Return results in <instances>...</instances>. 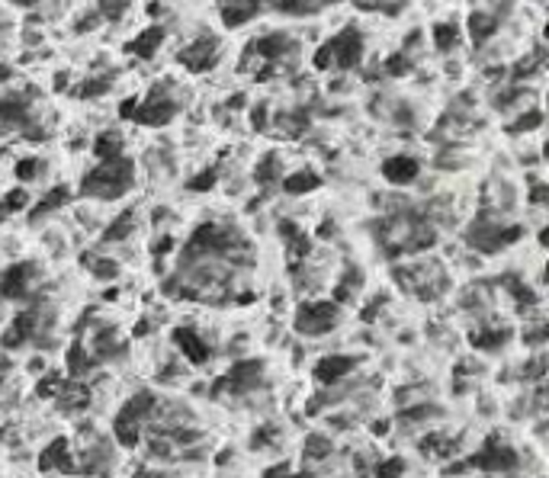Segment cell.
Segmentation results:
<instances>
[{"instance_id":"1","label":"cell","mask_w":549,"mask_h":478,"mask_svg":"<svg viewBox=\"0 0 549 478\" xmlns=\"http://www.w3.org/2000/svg\"><path fill=\"white\" fill-rule=\"evenodd\" d=\"M135 180V167L129 158L116 154V158H106L100 167H93L81 183V193L83 196H93V199H116L122 196L125 190L132 187Z\"/></svg>"},{"instance_id":"2","label":"cell","mask_w":549,"mask_h":478,"mask_svg":"<svg viewBox=\"0 0 549 478\" xmlns=\"http://www.w3.org/2000/svg\"><path fill=\"white\" fill-rule=\"evenodd\" d=\"M334 325H337V305H334V302H308V305H302L299 315H296V331L308 334V337L328 334Z\"/></svg>"},{"instance_id":"3","label":"cell","mask_w":549,"mask_h":478,"mask_svg":"<svg viewBox=\"0 0 549 478\" xmlns=\"http://www.w3.org/2000/svg\"><path fill=\"white\" fill-rule=\"evenodd\" d=\"M174 116H177V103L171 97H164L161 87L141 106H135V112H132V119H135V122H141V125H164V122H171Z\"/></svg>"},{"instance_id":"4","label":"cell","mask_w":549,"mask_h":478,"mask_svg":"<svg viewBox=\"0 0 549 478\" xmlns=\"http://www.w3.org/2000/svg\"><path fill=\"white\" fill-rule=\"evenodd\" d=\"M469 465H479V469H485V472H511L517 465V456H514V450L501 446L498 440H488V446L479 456L469 459Z\"/></svg>"},{"instance_id":"5","label":"cell","mask_w":549,"mask_h":478,"mask_svg":"<svg viewBox=\"0 0 549 478\" xmlns=\"http://www.w3.org/2000/svg\"><path fill=\"white\" fill-rule=\"evenodd\" d=\"M216 52H219V39L206 35V39H196L187 52L180 55V62L187 64L190 71H209L216 64Z\"/></svg>"},{"instance_id":"6","label":"cell","mask_w":549,"mask_h":478,"mask_svg":"<svg viewBox=\"0 0 549 478\" xmlns=\"http://www.w3.org/2000/svg\"><path fill=\"white\" fill-rule=\"evenodd\" d=\"M331 55H334V62L341 64V68H354V64L360 62V55H363V39H360V33H357V29H347V33H341L337 39L331 42Z\"/></svg>"},{"instance_id":"7","label":"cell","mask_w":549,"mask_h":478,"mask_svg":"<svg viewBox=\"0 0 549 478\" xmlns=\"http://www.w3.org/2000/svg\"><path fill=\"white\" fill-rule=\"evenodd\" d=\"M35 279V267L33 264H16L10 267L7 273H4V279H0V292L7 298H23L29 292V286H33Z\"/></svg>"},{"instance_id":"8","label":"cell","mask_w":549,"mask_h":478,"mask_svg":"<svg viewBox=\"0 0 549 478\" xmlns=\"http://www.w3.org/2000/svg\"><path fill=\"white\" fill-rule=\"evenodd\" d=\"M260 382V363L258 360H244L238 363L235 369H231L229 375L222 379V385L219 388H231V392H248V388H254Z\"/></svg>"},{"instance_id":"9","label":"cell","mask_w":549,"mask_h":478,"mask_svg":"<svg viewBox=\"0 0 549 478\" xmlns=\"http://www.w3.org/2000/svg\"><path fill=\"white\" fill-rule=\"evenodd\" d=\"M354 366H357L354 356H325V360H318V366H315V379H318L321 385H334V382H341Z\"/></svg>"},{"instance_id":"10","label":"cell","mask_w":549,"mask_h":478,"mask_svg":"<svg viewBox=\"0 0 549 478\" xmlns=\"http://www.w3.org/2000/svg\"><path fill=\"white\" fill-rule=\"evenodd\" d=\"M383 173L389 183H411L421 173V164L415 158H408V154H395V158H389L383 164Z\"/></svg>"},{"instance_id":"11","label":"cell","mask_w":549,"mask_h":478,"mask_svg":"<svg viewBox=\"0 0 549 478\" xmlns=\"http://www.w3.org/2000/svg\"><path fill=\"white\" fill-rule=\"evenodd\" d=\"M174 340H177V346L183 350V356H187L190 363H196V366H202V363L209 360V346L200 340V334L193 331V327H177V334H174Z\"/></svg>"},{"instance_id":"12","label":"cell","mask_w":549,"mask_h":478,"mask_svg":"<svg viewBox=\"0 0 549 478\" xmlns=\"http://www.w3.org/2000/svg\"><path fill=\"white\" fill-rule=\"evenodd\" d=\"M258 13H260V0H231V4H225L222 20L229 29H238L248 20H254Z\"/></svg>"},{"instance_id":"13","label":"cell","mask_w":549,"mask_h":478,"mask_svg":"<svg viewBox=\"0 0 549 478\" xmlns=\"http://www.w3.org/2000/svg\"><path fill=\"white\" fill-rule=\"evenodd\" d=\"M254 49L260 52V58H264V62H279V58L289 55L296 45H292L289 35L273 33V35H264V39H258V45H254Z\"/></svg>"},{"instance_id":"14","label":"cell","mask_w":549,"mask_h":478,"mask_svg":"<svg viewBox=\"0 0 549 478\" xmlns=\"http://www.w3.org/2000/svg\"><path fill=\"white\" fill-rule=\"evenodd\" d=\"M33 334H35V312H23V315H16L10 331L4 334V346H20V344H26Z\"/></svg>"},{"instance_id":"15","label":"cell","mask_w":549,"mask_h":478,"mask_svg":"<svg viewBox=\"0 0 549 478\" xmlns=\"http://www.w3.org/2000/svg\"><path fill=\"white\" fill-rule=\"evenodd\" d=\"M39 469L42 472H52V469H64V472H74V462L68 459V443L64 440H55L49 450L42 453L39 459Z\"/></svg>"},{"instance_id":"16","label":"cell","mask_w":549,"mask_h":478,"mask_svg":"<svg viewBox=\"0 0 549 478\" xmlns=\"http://www.w3.org/2000/svg\"><path fill=\"white\" fill-rule=\"evenodd\" d=\"M112 433H116V440L122 446H135V443H139V433H141V421L122 408V411H119V417H116V427H112Z\"/></svg>"},{"instance_id":"17","label":"cell","mask_w":549,"mask_h":478,"mask_svg":"<svg viewBox=\"0 0 549 478\" xmlns=\"http://www.w3.org/2000/svg\"><path fill=\"white\" fill-rule=\"evenodd\" d=\"M29 119V103L23 97H7L0 100V122L10 125H23Z\"/></svg>"},{"instance_id":"18","label":"cell","mask_w":549,"mask_h":478,"mask_svg":"<svg viewBox=\"0 0 549 478\" xmlns=\"http://www.w3.org/2000/svg\"><path fill=\"white\" fill-rule=\"evenodd\" d=\"M164 42V29L161 26H151V29H145V33L139 35V39L132 42V52L139 58H151L154 52H158V45Z\"/></svg>"},{"instance_id":"19","label":"cell","mask_w":549,"mask_h":478,"mask_svg":"<svg viewBox=\"0 0 549 478\" xmlns=\"http://www.w3.org/2000/svg\"><path fill=\"white\" fill-rule=\"evenodd\" d=\"M318 173H312V170H299V173H292V177H286V193H296V196H302V193H312V190H318Z\"/></svg>"},{"instance_id":"20","label":"cell","mask_w":549,"mask_h":478,"mask_svg":"<svg viewBox=\"0 0 549 478\" xmlns=\"http://www.w3.org/2000/svg\"><path fill=\"white\" fill-rule=\"evenodd\" d=\"M132 228H135V212H122L116 222L106 228L103 241H125V238L132 235Z\"/></svg>"},{"instance_id":"21","label":"cell","mask_w":549,"mask_h":478,"mask_svg":"<svg viewBox=\"0 0 549 478\" xmlns=\"http://www.w3.org/2000/svg\"><path fill=\"white\" fill-rule=\"evenodd\" d=\"M456 42H459V29L453 26V23H440V26H434V45H437L440 52L456 49Z\"/></svg>"},{"instance_id":"22","label":"cell","mask_w":549,"mask_h":478,"mask_svg":"<svg viewBox=\"0 0 549 478\" xmlns=\"http://www.w3.org/2000/svg\"><path fill=\"white\" fill-rule=\"evenodd\" d=\"M93 151H97V158H100V161L116 158V154L122 151V139H119L116 132H103V135L97 139V145H93Z\"/></svg>"},{"instance_id":"23","label":"cell","mask_w":549,"mask_h":478,"mask_svg":"<svg viewBox=\"0 0 549 478\" xmlns=\"http://www.w3.org/2000/svg\"><path fill=\"white\" fill-rule=\"evenodd\" d=\"M495 26H498L495 16H485V13H473V16H469V33L475 35V42L488 39V35L495 33Z\"/></svg>"},{"instance_id":"24","label":"cell","mask_w":549,"mask_h":478,"mask_svg":"<svg viewBox=\"0 0 549 478\" xmlns=\"http://www.w3.org/2000/svg\"><path fill=\"white\" fill-rule=\"evenodd\" d=\"M68 199H71V193H68V190H64V187L52 190V193L45 196V199H42L39 206L33 209V218H35V215H45V212H52V209H58V206H64V202H68Z\"/></svg>"},{"instance_id":"25","label":"cell","mask_w":549,"mask_h":478,"mask_svg":"<svg viewBox=\"0 0 549 478\" xmlns=\"http://www.w3.org/2000/svg\"><path fill=\"white\" fill-rule=\"evenodd\" d=\"M331 456V440L328 437H308L306 443V459L308 462H321V459Z\"/></svg>"},{"instance_id":"26","label":"cell","mask_w":549,"mask_h":478,"mask_svg":"<svg viewBox=\"0 0 549 478\" xmlns=\"http://www.w3.org/2000/svg\"><path fill=\"white\" fill-rule=\"evenodd\" d=\"M508 340V331H488V334H473V344L479 350H498Z\"/></svg>"},{"instance_id":"27","label":"cell","mask_w":549,"mask_h":478,"mask_svg":"<svg viewBox=\"0 0 549 478\" xmlns=\"http://www.w3.org/2000/svg\"><path fill=\"white\" fill-rule=\"evenodd\" d=\"M68 366H71V373H74V375H83L87 369H91V356H87L81 346L74 344V346H71V354H68Z\"/></svg>"},{"instance_id":"28","label":"cell","mask_w":549,"mask_h":478,"mask_svg":"<svg viewBox=\"0 0 549 478\" xmlns=\"http://www.w3.org/2000/svg\"><path fill=\"white\" fill-rule=\"evenodd\" d=\"M216 180H219V170H216V167H209V170H202L200 177L190 180V190H193V193H206V190L216 187Z\"/></svg>"},{"instance_id":"29","label":"cell","mask_w":549,"mask_h":478,"mask_svg":"<svg viewBox=\"0 0 549 478\" xmlns=\"http://www.w3.org/2000/svg\"><path fill=\"white\" fill-rule=\"evenodd\" d=\"M39 173H42V161L26 158V161H20V164H16V177H20V180H35Z\"/></svg>"},{"instance_id":"30","label":"cell","mask_w":549,"mask_h":478,"mask_svg":"<svg viewBox=\"0 0 549 478\" xmlns=\"http://www.w3.org/2000/svg\"><path fill=\"white\" fill-rule=\"evenodd\" d=\"M405 472V462L402 459H386L379 469H376V478H398Z\"/></svg>"},{"instance_id":"31","label":"cell","mask_w":549,"mask_h":478,"mask_svg":"<svg viewBox=\"0 0 549 478\" xmlns=\"http://www.w3.org/2000/svg\"><path fill=\"white\" fill-rule=\"evenodd\" d=\"M540 122H543V112L533 110V112H527V116L517 119V122H514V132H530V129H536Z\"/></svg>"},{"instance_id":"32","label":"cell","mask_w":549,"mask_h":478,"mask_svg":"<svg viewBox=\"0 0 549 478\" xmlns=\"http://www.w3.org/2000/svg\"><path fill=\"white\" fill-rule=\"evenodd\" d=\"M110 87V77H97V81H83L81 97H100V93Z\"/></svg>"},{"instance_id":"33","label":"cell","mask_w":549,"mask_h":478,"mask_svg":"<svg viewBox=\"0 0 549 478\" xmlns=\"http://www.w3.org/2000/svg\"><path fill=\"white\" fill-rule=\"evenodd\" d=\"M273 173H277V158H264L260 161V167H258V183H270L273 180Z\"/></svg>"},{"instance_id":"34","label":"cell","mask_w":549,"mask_h":478,"mask_svg":"<svg viewBox=\"0 0 549 478\" xmlns=\"http://www.w3.org/2000/svg\"><path fill=\"white\" fill-rule=\"evenodd\" d=\"M331 62H334V55H331V42H328V45H321V49L315 52L312 64H315L318 71H325V68H331Z\"/></svg>"},{"instance_id":"35","label":"cell","mask_w":549,"mask_h":478,"mask_svg":"<svg viewBox=\"0 0 549 478\" xmlns=\"http://www.w3.org/2000/svg\"><path fill=\"white\" fill-rule=\"evenodd\" d=\"M29 202V196H26V190H13V193H7L4 196V206L13 212V209H23Z\"/></svg>"},{"instance_id":"36","label":"cell","mask_w":549,"mask_h":478,"mask_svg":"<svg viewBox=\"0 0 549 478\" xmlns=\"http://www.w3.org/2000/svg\"><path fill=\"white\" fill-rule=\"evenodd\" d=\"M55 388L62 392V379H58V375H45V379H42V385H39V395H42V398H49L52 392H55Z\"/></svg>"},{"instance_id":"37","label":"cell","mask_w":549,"mask_h":478,"mask_svg":"<svg viewBox=\"0 0 549 478\" xmlns=\"http://www.w3.org/2000/svg\"><path fill=\"white\" fill-rule=\"evenodd\" d=\"M264 478H302V475H292L289 462H279V465H273V469H267Z\"/></svg>"},{"instance_id":"38","label":"cell","mask_w":549,"mask_h":478,"mask_svg":"<svg viewBox=\"0 0 549 478\" xmlns=\"http://www.w3.org/2000/svg\"><path fill=\"white\" fill-rule=\"evenodd\" d=\"M264 443H267V446L277 443V430H273V427H260V433L254 437V446H258V450H260Z\"/></svg>"},{"instance_id":"39","label":"cell","mask_w":549,"mask_h":478,"mask_svg":"<svg viewBox=\"0 0 549 478\" xmlns=\"http://www.w3.org/2000/svg\"><path fill=\"white\" fill-rule=\"evenodd\" d=\"M93 273L110 279V276H116V264H112V260H97V264H93Z\"/></svg>"},{"instance_id":"40","label":"cell","mask_w":549,"mask_h":478,"mask_svg":"<svg viewBox=\"0 0 549 478\" xmlns=\"http://www.w3.org/2000/svg\"><path fill=\"white\" fill-rule=\"evenodd\" d=\"M151 453H154V456H161V459H167V456H171V443L161 440V437H154L151 440Z\"/></svg>"},{"instance_id":"41","label":"cell","mask_w":549,"mask_h":478,"mask_svg":"<svg viewBox=\"0 0 549 478\" xmlns=\"http://www.w3.org/2000/svg\"><path fill=\"white\" fill-rule=\"evenodd\" d=\"M386 68H389V74H405V71H408V62H405L402 55H395V58H389Z\"/></svg>"},{"instance_id":"42","label":"cell","mask_w":549,"mask_h":478,"mask_svg":"<svg viewBox=\"0 0 549 478\" xmlns=\"http://www.w3.org/2000/svg\"><path fill=\"white\" fill-rule=\"evenodd\" d=\"M135 106H139V100H125L122 106H119V110H122V116L125 119H132V112H135Z\"/></svg>"},{"instance_id":"43","label":"cell","mask_w":549,"mask_h":478,"mask_svg":"<svg viewBox=\"0 0 549 478\" xmlns=\"http://www.w3.org/2000/svg\"><path fill=\"white\" fill-rule=\"evenodd\" d=\"M267 125V116H264V106H258L254 110V129H264Z\"/></svg>"},{"instance_id":"44","label":"cell","mask_w":549,"mask_h":478,"mask_svg":"<svg viewBox=\"0 0 549 478\" xmlns=\"http://www.w3.org/2000/svg\"><path fill=\"white\" fill-rule=\"evenodd\" d=\"M171 247H174V241H171V238H161V241L154 244V250H158V254H167Z\"/></svg>"},{"instance_id":"45","label":"cell","mask_w":549,"mask_h":478,"mask_svg":"<svg viewBox=\"0 0 549 478\" xmlns=\"http://www.w3.org/2000/svg\"><path fill=\"white\" fill-rule=\"evenodd\" d=\"M546 199V187H533V202H543Z\"/></svg>"},{"instance_id":"46","label":"cell","mask_w":549,"mask_h":478,"mask_svg":"<svg viewBox=\"0 0 549 478\" xmlns=\"http://www.w3.org/2000/svg\"><path fill=\"white\" fill-rule=\"evenodd\" d=\"M135 478H161V475H151V472H139Z\"/></svg>"},{"instance_id":"47","label":"cell","mask_w":549,"mask_h":478,"mask_svg":"<svg viewBox=\"0 0 549 478\" xmlns=\"http://www.w3.org/2000/svg\"><path fill=\"white\" fill-rule=\"evenodd\" d=\"M7 212H10V209L4 206V202H0V222H4V215H7Z\"/></svg>"},{"instance_id":"48","label":"cell","mask_w":549,"mask_h":478,"mask_svg":"<svg viewBox=\"0 0 549 478\" xmlns=\"http://www.w3.org/2000/svg\"><path fill=\"white\" fill-rule=\"evenodd\" d=\"M13 4H35V0H13Z\"/></svg>"}]
</instances>
